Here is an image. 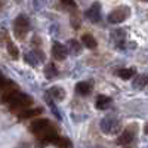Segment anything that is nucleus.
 I'll return each mask as SVG.
<instances>
[{"mask_svg": "<svg viewBox=\"0 0 148 148\" xmlns=\"http://www.w3.org/2000/svg\"><path fill=\"white\" fill-rule=\"evenodd\" d=\"M33 98L27 93H22V92H16L14 96L9 99V108L12 111H15V113H22V111H25L28 107L33 105Z\"/></svg>", "mask_w": 148, "mask_h": 148, "instance_id": "nucleus-2", "label": "nucleus"}, {"mask_svg": "<svg viewBox=\"0 0 148 148\" xmlns=\"http://www.w3.org/2000/svg\"><path fill=\"white\" fill-rule=\"evenodd\" d=\"M52 56L56 59V61H62L67 58V49L62 43L59 42H53L52 45Z\"/></svg>", "mask_w": 148, "mask_h": 148, "instance_id": "nucleus-8", "label": "nucleus"}, {"mask_svg": "<svg viewBox=\"0 0 148 148\" xmlns=\"http://www.w3.org/2000/svg\"><path fill=\"white\" fill-rule=\"evenodd\" d=\"M147 84H148V74H138L132 83L135 89H144Z\"/></svg>", "mask_w": 148, "mask_h": 148, "instance_id": "nucleus-12", "label": "nucleus"}, {"mask_svg": "<svg viewBox=\"0 0 148 148\" xmlns=\"http://www.w3.org/2000/svg\"><path fill=\"white\" fill-rule=\"evenodd\" d=\"M110 104H111V98L107 95H99L96 98V102H95L98 110H107L110 107Z\"/></svg>", "mask_w": 148, "mask_h": 148, "instance_id": "nucleus-13", "label": "nucleus"}, {"mask_svg": "<svg viewBox=\"0 0 148 148\" xmlns=\"http://www.w3.org/2000/svg\"><path fill=\"white\" fill-rule=\"evenodd\" d=\"M101 127L105 133H116L119 130V121L114 117H105L101 121Z\"/></svg>", "mask_w": 148, "mask_h": 148, "instance_id": "nucleus-7", "label": "nucleus"}, {"mask_svg": "<svg viewBox=\"0 0 148 148\" xmlns=\"http://www.w3.org/2000/svg\"><path fill=\"white\" fill-rule=\"evenodd\" d=\"M25 61L30 64V65H33V67H36V65H39L40 62H43L45 61V53L43 52H40V51H33V52H28L27 55H25Z\"/></svg>", "mask_w": 148, "mask_h": 148, "instance_id": "nucleus-9", "label": "nucleus"}, {"mask_svg": "<svg viewBox=\"0 0 148 148\" xmlns=\"http://www.w3.org/2000/svg\"><path fill=\"white\" fill-rule=\"evenodd\" d=\"M47 96H51L55 101H62L65 98V90L61 86H52L47 89Z\"/></svg>", "mask_w": 148, "mask_h": 148, "instance_id": "nucleus-10", "label": "nucleus"}, {"mask_svg": "<svg viewBox=\"0 0 148 148\" xmlns=\"http://www.w3.org/2000/svg\"><path fill=\"white\" fill-rule=\"evenodd\" d=\"M42 114V108H33V110H25V111H22V113L19 114L21 119H31L34 116H39Z\"/></svg>", "mask_w": 148, "mask_h": 148, "instance_id": "nucleus-16", "label": "nucleus"}, {"mask_svg": "<svg viewBox=\"0 0 148 148\" xmlns=\"http://www.w3.org/2000/svg\"><path fill=\"white\" fill-rule=\"evenodd\" d=\"M117 76L123 80H129L135 76V70L133 68H121V70L117 71Z\"/></svg>", "mask_w": 148, "mask_h": 148, "instance_id": "nucleus-15", "label": "nucleus"}, {"mask_svg": "<svg viewBox=\"0 0 148 148\" xmlns=\"http://www.w3.org/2000/svg\"><path fill=\"white\" fill-rule=\"evenodd\" d=\"M30 129L43 144H56V141L59 138L55 126L47 119H37V120H34L31 123Z\"/></svg>", "mask_w": 148, "mask_h": 148, "instance_id": "nucleus-1", "label": "nucleus"}, {"mask_svg": "<svg viewBox=\"0 0 148 148\" xmlns=\"http://www.w3.org/2000/svg\"><path fill=\"white\" fill-rule=\"evenodd\" d=\"M135 132H136V127H135V125L127 126V127L125 129V132H123L120 136H119L117 144H119V145H127V144H130V142L133 141V138H135Z\"/></svg>", "mask_w": 148, "mask_h": 148, "instance_id": "nucleus-5", "label": "nucleus"}, {"mask_svg": "<svg viewBox=\"0 0 148 148\" xmlns=\"http://www.w3.org/2000/svg\"><path fill=\"white\" fill-rule=\"evenodd\" d=\"M144 130H145V133H147V135H148V125H147V126H145V129H144Z\"/></svg>", "mask_w": 148, "mask_h": 148, "instance_id": "nucleus-25", "label": "nucleus"}, {"mask_svg": "<svg viewBox=\"0 0 148 148\" xmlns=\"http://www.w3.org/2000/svg\"><path fill=\"white\" fill-rule=\"evenodd\" d=\"M76 92L82 96H86L92 92V83L90 82H80L76 84Z\"/></svg>", "mask_w": 148, "mask_h": 148, "instance_id": "nucleus-11", "label": "nucleus"}, {"mask_svg": "<svg viewBox=\"0 0 148 148\" xmlns=\"http://www.w3.org/2000/svg\"><path fill=\"white\" fill-rule=\"evenodd\" d=\"M30 28V21L25 15H18L14 21V31L19 40H24Z\"/></svg>", "mask_w": 148, "mask_h": 148, "instance_id": "nucleus-3", "label": "nucleus"}, {"mask_svg": "<svg viewBox=\"0 0 148 148\" xmlns=\"http://www.w3.org/2000/svg\"><path fill=\"white\" fill-rule=\"evenodd\" d=\"M86 18L92 22H99V19H101V3L99 2H95L86 10Z\"/></svg>", "mask_w": 148, "mask_h": 148, "instance_id": "nucleus-6", "label": "nucleus"}, {"mask_svg": "<svg viewBox=\"0 0 148 148\" xmlns=\"http://www.w3.org/2000/svg\"><path fill=\"white\" fill-rule=\"evenodd\" d=\"M56 147H58V148H70V139L59 136L58 141H56Z\"/></svg>", "mask_w": 148, "mask_h": 148, "instance_id": "nucleus-21", "label": "nucleus"}, {"mask_svg": "<svg viewBox=\"0 0 148 148\" xmlns=\"http://www.w3.org/2000/svg\"><path fill=\"white\" fill-rule=\"evenodd\" d=\"M6 5V0H0V8H3Z\"/></svg>", "mask_w": 148, "mask_h": 148, "instance_id": "nucleus-24", "label": "nucleus"}, {"mask_svg": "<svg viewBox=\"0 0 148 148\" xmlns=\"http://www.w3.org/2000/svg\"><path fill=\"white\" fill-rule=\"evenodd\" d=\"M68 49H70V52H71L73 55H77V53L82 52V45H80L77 40L71 39V40H68Z\"/></svg>", "mask_w": 148, "mask_h": 148, "instance_id": "nucleus-17", "label": "nucleus"}, {"mask_svg": "<svg viewBox=\"0 0 148 148\" xmlns=\"http://www.w3.org/2000/svg\"><path fill=\"white\" fill-rule=\"evenodd\" d=\"M9 83H8V80L5 79V76L2 73H0V88H5V86H8Z\"/></svg>", "mask_w": 148, "mask_h": 148, "instance_id": "nucleus-23", "label": "nucleus"}, {"mask_svg": "<svg viewBox=\"0 0 148 148\" xmlns=\"http://www.w3.org/2000/svg\"><path fill=\"white\" fill-rule=\"evenodd\" d=\"M45 74H46L47 79H52L53 76H56V74H58V70H56V67H55L53 64H49V65L45 68Z\"/></svg>", "mask_w": 148, "mask_h": 148, "instance_id": "nucleus-19", "label": "nucleus"}, {"mask_svg": "<svg viewBox=\"0 0 148 148\" xmlns=\"http://www.w3.org/2000/svg\"><path fill=\"white\" fill-rule=\"evenodd\" d=\"M9 42H10V39H9V34H8V31H5V30H0V46H2V47H6Z\"/></svg>", "mask_w": 148, "mask_h": 148, "instance_id": "nucleus-20", "label": "nucleus"}, {"mask_svg": "<svg viewBox=\"0 0 148 148\" xmlns=\"http://www.w3.org/2000/svg\"><path fill=\"white\" fill-rule=\"evenodd\" d=\"M6 49H8V52H9V55H10L12 59H18L19 58V51H18V47L14 45V42H12V40L8 43Z\"/></svg>", "mask_w": 148, "mask_h": 148, "instance_id": "nucleus-18", "label": "nucleus"}, {"mask_svg": "<svg viewBox=\"0 0 148 148\" xmlns=\"http://www.w3.org/2000/svg\"><path fill=\"white\" fill-rule=\"evenodd\" d=\"M82 43H83L86 47H89V49H95V47L98 46L95 37L90 36V34H83V36H82Z\"/></svg>", "mask_w": 148, "mask_h": 148, "instance_id": "nucleus-14", "label": "nucleus"}, {"mask_svg": "<svg viewBox=\"0 0 148 148\" xmlns=\"http://www.w3.org/2000/svg\"><path fill=\"white\" fill-rule=\"evenodd\" d=\"M130 16V8L129 6H117L108 14V22L111 24H120L126 21Z\"/></svg>", "mask_w": 148, "mask_h": 148, "instance_id": "nucleus-4", "label": "nucleus"}, {"mask_svg": "<svg viewBox=\"0 0 148 148\" xmlns=\"http://www.w3.org/2000/svg\"><path fill=\"white\" fill-rule=\"evenodd\" d=\"M61 3H62L65 8H71V9L76 8V2H74V0H61Z\"/></svg>", "mask_w": 148, "mask_h": 148, "instance_id": "nucleus-22", "label": "nucleus"}]
</instances>
